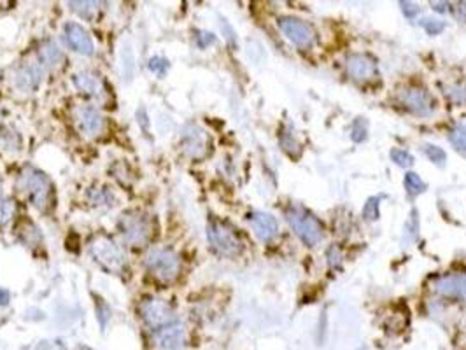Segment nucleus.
I'll return each mask as SVG.
<instances>
[{
  "mask_svg": "<svg viewBox=\"0 0 466 350\" xmlns=\"http://www.w3.org/2000/svg\"><path fill=\"white\" fill-rule=\"evenodd\" d=\"M195 39H197L198 48H202V49L209 48V46L214 44L216 42V35L211 34V32H205V30H198L197 35H195Z\"/></svg>",
  "mask_w": 466,
  "mask_h": 350,
  "instance_id": "obj_32",
  "label": "nucleus"
},
{
  "mask_svg": "<svg viewBox=\"0 0 466 350\" xmlns=\"http://www.w3.org/2000/svg\"><path fill=\"white\" fill-rule=\"evenodd\" d=\"M97 314H98V321H101V324H102V326H105V321L111 317V310L108 309V305L101 303V307L97 309Z\"/></svg>",
  "mask_w": 466,
  "mask_h": 350,
  "instance_id": "obj_37",
  "label": "nucleus"
},
{
  "mask_svg": "<svg viewBox=\"0 0 466 350\" xmlns=\"http://www.w3.org/2000/svg\"><path fill=\"white\" fill-rule=\"evenodd\" d=\"M44 72L46 69L39 62L25 63V65H21L20 69L14 72L13 77L14 86H16L20 91H23V93H32V91H35L39 86H41Z\"/></svg>",
  "mask_w": 466,
  "mask_h": 350,
  "instance_id": "obj_14",
  "label": "nucleus"
},
{
  "mask_svg": "<svg viewBox=\"0 0 466 350\" xmlns=\"http://www.w3.org/2000/svg\"><path fill=\"white\" fill-rule=\"evenodd\" d=\"M352 140L354 142H363V140L368 137V125H366V121L363 118H358L354 121V125H352Z\"/></svg>",
  "mask_w": 466,
  "mask_h": 350,
  "instance_id": "obj_30",
  "label": "nucleus"
},
{
  "mask_svg": "<svg viewBox=\"0 0 466 350\" xmlns=\"http://www.w3.org/2000/svg\"><path fill=\"white\" fill-rule=\"evenodd\" d=\"M249 224H251L256 238L261 240V242H272L279 233V222L268 212L256 210L249 214Z\"/></svg>",
  "mask_w": 466,
  "mask_h": 350,
  "instance_id": "obj_18",
  "label": "nucleus"
},
{
  "mask_svg": "<svg viewBox=\"0 0 466 350\" xmlns=\"http://www.w3.org/2000/svg\"><path fill=\"white\" fill-rule=\"evenodd\" d=\"M101 2H69V7L74 13L79 14L84 20H95L102 9Z\"/></svg>",
  "mask_w": 466,
  "mask_h": 350,
  "instance_id": "obj_21",
  "label": "nucleus"
},
{
  "mask_svg": "<svg viewBox=\"0 0 466 350\" xmlns=\"http://www.w3.org/2000/svg\"><path fill=\"white\" fill-rule=\"evenodd\" d=\"M279 30L283 32V35L287 39V41H291L300 49H311L314 48L316 42H318V35H316V30L312 28V25H309L307 21L300 20V18L295 16L280 18Z\"/></svg>",
  "mask_w": 466,
  "mask_h": 350,
  "instance_id": "obj_8",
  "label": "nucleus"
},
{
  "mask_svg": "<svg viewBox=\"0 0 466 350\" xmlns=\"http://www.w3.org/2000/svg\"><path fill=\"white\" fill-rule=\"evenodd\" d=\"M138 314H141L142 321L155 331H160L163 330V328L176 323L172 305H170L169 302H165V299L160 298L144 299V302L141 303V307H138Z\"/></svg>",
  "mask_w": 466,
  "mask_h": 350,
  "instance_id": "obj_7",
  "label": "nucleus"
},
{
  "mask_svg": "<svg viewBox=\"0 0 466 350\" xmlns=\"http://www.w3.org/2000/svg\"><path fill=\"white\" fill-rule=\"evenodd\" d=\"M425 153L426 156L429 158V161H433V163L439 165V167H444V165H446L447 154L446 151L440 149V147L433 146V144H428V146H425Z\"/></svg>",
  "mask_w": 466,
  "mask_h": 350,
  "instance_id": "obj_27",
  "label": "nucleus"
},
{
  "mask_svg": "<svg viewBox=\"0 0 466 350\" xmlns=\"http://www.w3.org/2000/svg\"><path fill=\"white\" fill-rule=\"evenodd\" d=\"M88 198H90V203L95 205V207H102V205L109 207V205H112V200H115L112 193L108 189H91L88 193Z\"/></svg>",
  "mask_w": 466,
  "mask_h": 350,
  "instance_id": "obj_25",
  "label": "nucleus"
},
{
  "mask_svg": "<svg viewBox=\"0 0 466 350\" xmlns=\"http://www.w3.org/2000/svg\"><path fill=\"white\" fill-rule=\"evenodd\" d=\"M207 238L211 242L212 249L225 257H235L242 253V242L237 233L228 224L221 221H209L207 224Z\"/></svg>",
  "mask_w": 466,
  "mask_h": 350,
  "instance_id": "obj_6",
  "label": "nucleus"
},
{
  "mask_svg": "<svg viewBox=\"0 0 466 350\" xmlns=\"http://www.w3.org/2000/svg\"><path fill=\"white\" fill-rule=\"evenodd\" d=\"M449 139L451 142H453V146L456 147V151H460L461 154L466 156V125L456 126V128L451 132Z\"/></svg>",
  "mask_w": 466,
  "mask_h": 350,
  "instance_id": "obj_26",
  "label": "nucleus"
},
{
  "mask_svg": "<svg viewBox=\"0 0 466 350\" xmlns=\"http://www.w3.org/2000/svg\"><path fill=\"white\" fill-rule=\"evenodd\" d=\"M72 83L79 93L91 98V100L105 102L109 98L108 84H105L104 77L98 72H95V70H79V72H76L72 76Z\"/></svg>",
  "mask_w": 466,
  "mask_h": 350,
  "instance_id": "obj_12",
  "label": "nucleus"
},
{
  "mask_svg": "<svg viewBox=\"0 0 466 350\" xmlns=\"http://www.w3.org/2000/svg\"><path fill=\"white\" fill-rule=\"evenodd\" d=\"M405 189H407V193L410 194V196H419V194H422L426 191V184L415 172H408V174L405 175Z\"/></svg>",
  "mask_w": 466,
  "mask_h": 350,
  "instance_id": "obj_24",
  "label": "nucleus"
},
{
  "mask_svg": "<svg viewBox=\"0 0 466 350\" xmlns=\"http://www.w3.org/2000/svg\"><path fill=\"white\" fill-rule=\"evenodd\" d=\"M463 338H465V342H466V328L463 330Z\"/></svg>",
  "mask_w": 466,
  "mask_h": 350,
  "instance_id": "obj_41",
  "label": "nucleus"
},
{
  "mask_svg": "<svg viewBox=\"0 0 466 350\" xmlns=\"http://www.w3.org/2000/svg\"><path fill=\"white\" fill-rule=\"evenodd\" d=\"M181 149L191 160H202L211 151V137L198 125H186L181 132Z\"/></svg>",
  "mask_w": 466,
  "mask_h": 350,
  "instance_id": "obj_10",
  "label": "nucleus"
},
{
  "mask_svg": "<svg viewBox=\"0 0 466 350\" xmlns=\"http://www.w3.org/2000/svg\"><path fill=\"white\" fill-rule=\"evenodd\" d=\"M72 118L81 135L86 139H97L105 128V119L95 105L79 104L72 109Z\"/></svg>",
  "mask_w": 466,
  "mask_h": 350,
  "instance_id": "obj_9",
  "label": "nucleus"
},
{
  "mask_svg": "<svg viewBox=\"0 0 466 350\" xmlns=\"http://www.w3.org/2000/svg\"><path fill=\"white\" fill-rule=\"evenodd\" d=\"M148 67L153 74H156L158 77H163L169 72V60L163 58V56H153V58L149 60Z\"/></svg>",
  "mask_w": 466,
  "mask_h": 350,
  "instance_id": "obj_29",
  "label": "nucleus"
},
{
  "mask_svg": "<svg viewBox=\"0 0 466 350\" xmlns=\"http://www.w3.org/2000/svg\"><path fill=\"white\" fill-rule=\"evenodd\" d=\"M432 288L436 295L444 298L466 299V274H449L436 277Z\"/></svg>",
  "mask_w": 466,
  "mask_h": 350,
  "instance_id": "obj_15",
  "label": "nucleus"
},
{
  "mask_svg": "<svg viewBox=\"0 0 466 350\" xmlns=\"http://www.w3.org/2000/svg\"><path fill=\"white\" fill-rule=\"evenodd\" d=\"M13 212H14V205L11 203L7 198L4 201H0V224H6V222L11 219V215H13Z\"/></svg>",
  "mask_w": 466,
  "mask_h": 350,
  "instance_id": "obj_34",
  "label": "nucleus"
},
{
  "mask_svg": "<svg viewBox=\"0 0 466 350\" xmlns=\"http://www.w3.org/2000/svg\"><path fill=\"white\" fill-rule=\"evenodd\" d=\"M7 303H9V292L0 288V307L7 305Z\"/></svg>",
  "mask_w": 466,
  "mask_h": 350,
  "instance_id": "obj_38",
  "label": "nucleus"
},
{
  "mask_svg": "<svg viewBox=\"0 0 466 350\" xmlns=\"http://www.w3.org/2000/svg\"><path fill=\"white\" fill-rule=\"evenodd\" d=\"M346 72L356 83H366L377 76V62L366 53H354L346 58Z\"/></svg>",
  "mask_w": 466,
  "mask_h": 350,
  "instance_id": "obj_13",
  "label": "nucleus"
},
{
  "mask_svg": "<svg viewBox=\"0 0 466 350\" xmlns=\"http://www.w3.org/2000/svg\"><path fill=\"white\" fill-rule=\"evenodd\" d=\"M447 100L454 105H466V83H453L444 88Z\"/></svg>",
  "mask_w": 466,
  "mask_h": 350,
  "instance_id": "obj_22",
  "label": "nucleus"
},
{
  "mask_svg": "<svg viewBox=\"0 0 466 350\" xmlns=\"http://www.w3.org/2000/svg\"><path fill=\"white\" fill-rule=\"evenodd\" d=\"M0 147L7 151H18L20 149V137L14 130L2 126L0 128Z\"/></svg>",
  "mask_w": 466,
  "mask_h": 350,
  "instance_id": "obj_23",
  "label": "nucleus"
},
{
  "mask_svg": "<svg viewBox=\"0 0 466 350\" xmlns=\"http://www.w3.org/2000/svg\"><path fill=\"white\" fill-rule=\"evenodd\" d=\"M90 254L105 271L121 275L127 268L123 249L108 235H97L90 242Z\"/></svg>",
  "mask_w": 466,
  "mask_h": 350,
  "instance_id": "obj_3",
  "label": "nucleus"
},
{
  "mask_svg": "<svg viewBox=\"0 0 466 350\" xmlns=\"http://www.w3.org/2000/svg\"><path fill=\"white\" fill-rule=\"evenodd\" d=\"M63 37H65L69 48L72 49V51L79 53V55L91 56L95 53V46L90 34H88L79 23H74V21L67 23L65 27H63Z\"/></svg>",
  "mask_w": 466,
  "mask_h": 350,
  "instance_id": "obj_16",
  "label": "nucleus"
},
{
  "mask_svg": "<svg viewBox=\"0 0 466 350\" xmlns=\"http://www.w3.org/2000/svg\"><path fill=\"white\" fill-rule=\"evenodd\" d=\"M6 200V196H4V191H2V182H0V201Z\"/></svg>",
  "mask_w": 466,
  "mask_h": 350,
  "instance_id": "obj_40",
  "label": "nucleus"
},
{
  "mask_svg": "<svg viewBox=\"0 0 466 350\" xmlns=\"http://www.w3.org/2000/svg\"><path fill=\"white\" fill-rule=\"evenodd\" d=\"M398 100L400 104L412 112L414 116H421V118H428L435 112V98L422 88H405L398 93Z\"/></svg>",
  "mask_w": 466,
  "mask_h": 350,
  "instance_id": "obj_11",
  "label": "nucleus"
},
{
  "mask_svg": "<svg viewBox=\"0 0 466 350\" xmlns=\"http://www.w3.org/2000/svg\"><path fill=\"white\" fill-rule=\"evenodd\" d=\"M379 196H373L366 201L365 208H363V215H365L366 221H377L379 219Z\"/></svg>",
  "mask_w": 466,
  "mask_h": 350,
  "instance_id": "obj_31",
  "label": "nucleus"
},
{
  "mask_svg": "<svg viewBox=\"0 0 466 350\" xmlns=\"http://www.w3.org/2000/svg\"><path fill=\"white\" fill-rule=\"evenodd\" d=\"M326 256H328L330 267H340V263H342V253H340V249L337 245L330 247Z\"/></svg>",
  "mask_w": 466,
  "mask_h": 350,
  "instance_id": "obj_35",
  "label": "nucleus"
},
{
  "mask_svg": "<svg viewBox=\"0 0 466 350\" xmlns=\"http://www.w3.org/2000/svg\"><path fill=\"white\" fill-rule=\"evenodd\" d=\"M421 25L429 35L440 34V32L444 30V27H446V25H444V21H436V20H422Z\"/></svg>",
  "mask_w": 466,
  "mask_h": 350,
  "instance_id": "obj_33",
  "label": "nucleus"
},
{
  "mask_svg": "<svg viewBox=\"0 0 466 350\" xmlns=\"http://www.w3.org/2000/svg\"><path fill=\"white\" fill-rule=\"evenodd\" d=\"M287 222H290L291 229L295 235L305 243V245L312 247L318 245L325 238V226L323 222L316 217L312 212L304 208L302 205H291L286 210Z\"/></svg>",
  "mask_w": 466,
  "mask_h": 350,
  "instance_id": "obj_2",
  "label": "nucleus"
},
{
  "mask_svg": "<svg viewBox=\"0 0 466 350\" xmlns=\"http://www.w3.org/2000/svg\"><path fill=\"white\" fill-rule=\"evenodd\" d=\"M18 189L39 210H44L48 207L49 198H51L53 193L51 180L48 179V175L39 170V168L30 167V165L20 172Z\"/></svg>",
  "mask_w": 466,
  "mask_h": 350,
  "instance_id": "obj_1",
  "label": "nucleus"
},
{
  "mask_svg": "<svg viewBox=\"0 0 466 350\" xmlns=\"http://www.w3.org/2000/svg\"><path fill=\"white\" fill-rule=\"evenodd\" d=\"M156 347L160 350H181L188 344V331L184 324L174 323L163 330L156 331Z\"/></svg>",
  "mask_w": 466,
  "mask_h": 350,
  "instance_id": "obj_17",
  "label": "nucleus"
},
{
  "mask_svg": "<svg viewBox=\"0 0 466 350\" xmlns=\"http://www.w3.org/2000/svg\"><path fill=\"white\" fill-rule=\"evenodd\" d=\"M280 147L286 154H290L291 158H298L302 154V144L298 142L297 135H295L293 128H284L280 132Z\"/></svg>",
  "mask_w": 466,
  "mask_h": 350,
  "instance_id": "obj_20",
  "label": "nucleus"
},
{
  "mask_svg": "<svg viewBox=\"0 0 466 350\" xmlns=\"http://www.w3.org/2000/svg\"><path fill=\"white\" fill-rule=\"evenodd\" d=\"M400 6H401V11H403L405 16L410 18V20H414V18L419 14V11H421L418 6H415V4H410V2H400Z\"/></svg>",
  "mask_w": 466,
  "mask_h": 350,
  "instance_id": "obj_36",
  "label": "nucleus"
},
{
  "mask_svg": "<svg viewBox=\"0 0 466 350\" xmlns=\"http://www.w3.org/2000/svg\"><path fill=\"white\" fill-rule=\"evenodd\" d=\"M149 274L162 282H170L179 275L181 257L170 247H155L145 256Z\"/></svg>",
  "mask_w": 466,
  "mask_h": 350,
  "instance_id": "obj_4",
  "label": "nucleus"
},
{
  "mask_svg": "<svg viewBox=\"0 0 466 350\" xmlns=\"http://www.w3.org/2000/svg\"><path fill=\"white\" fill-rule=\"evenodd\" d=\"M119 229L123 238L134 247L145 245L153 235V224L148 215L135 210L121 215Z\"/></svg>",
  "mask_w": 466,
  "mask_h": 350,
  "instance_id": "obj_5",
  "label": "nucleus"
},
{
  "mask_svg": "<svg viewBox=\"0 0 466 350\" xmlns=\"http://www.w3.org/2000/svg\"><path fill=\"white\" fill-rule=\"evenodd\" d=\"M391 160H393L398 167H403V168H408L414 165V156H412L408 151H403V149L391 151Z\"/></svg>",
  "mask_w": 466,
  "mask_h": 350,
  "instance_id": "obj_28",
  "label": "nucleus"
},
{
  "mask_svg": "<svg viewBox=\"0 0 466 350\" xmlns=\"http://www.w3.org/2000/svg\"><path fill=\"white\" fill-rule=\"evenodd\" d=\"M62 62L63 53L56 42H46L41 48V51H39V63H41L46 70L55 69V67H58Z\"/></svg>",
  "mask_w": 466,
  "mask_h": 350,
  "instance_id": "obj_19",
  "label": "nucleus"
},
{
  "mask_svg": "<svg viewBox=\"0 0 466 350\" xmlns=\"http://www.w3.org/2000/svg\"><path fill=\"white\" fill-rule=\"evenodd\" d=\"M449 6V4H446V2H440V4H433V9L435 11H439V13H446V7Z\"/></svg>",
  "mask_w": 466,
  "mask_h": 350,
  "instance_id": "obj_39",
  "label": "nucleus"
}]
</instances>
